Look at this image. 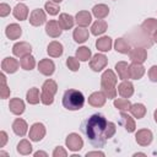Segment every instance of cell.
<instances>
[{
    "label": "cell",
    "mask_w": 157,
    "mask_h": 157,
    "mask_svg": "<svg viewBox=\"0 0 157 157\" xmlns=\"http://www.w3.org/2000/svg\"><path fill=\"white\" fill-rule=\"evenodd\" d=\"M82 131L94 147H103L115 134V124L108 121L102 114H93L82 123Z\"/></svg>",
    "instance_id": "6da1fadb"
},
{
    "label": "cell",
    "mask_w": 157,
    "mask_h": 157,
    "mask_svg": "<svg viewBox=\"0 0 157 157\" xmlns=\"http://www.w3.org/2000/svg\"><path fill=\"white\" fill-rule=\"evenodd\" d=\"M83 104H85V97H83L82 92L74 90V88L66 90L64 92L63 105L67 110H78L83 107Z\"/></svg>",
    "instance_id": "7a4b0ae2"
},
{
    "label": "cell",
    "mask_w": 157,
    "mask_h": 157,
    "mask_svg": "<svg viewBox=\"0 0 157 157\" xmlns=\"http://www.w3.org/2000/svg\"><path fill=\"white\" fill-rule=\"evenodd\" d=\"M115 85H117L115 74L110 69H107L101 76V87H102V91L107 98H115L117 97L118 90H117Z\"/></svg>",
    "instance_id": "3957f363"
},
{
    "label": "cell",
    "mask_w": 157,
    "mask_h": 157,
    "mask_svg": "<svg viewBox=\"0 0 157 157\" xmlns=\"http://www.w3.org/2000/svg\"><path fill=\"white\" fill-rule=\"evenodd\" d=\"M58 91V85L54 80L48 78L44 81L42 86V92H40V102L45 105H50L54 102V94Z\"/></svg>",
    "instance_id": "277c9868"
},
{
    "label": "cell",
    "mask_w": 157,
    "mask_h": 157,
    "mask_svg": "<svg viewBox=\"0 0 157 157\" xmlns=\"http://www.w3.org/2000/svg\"><path fill=\"white\" fill-rule=\"evenodd\" d=\"M65 144H66V147L70 150V151H80L82 147H83V140L81 139V136L76 132H71L66 136L65 139Z\"/></svg>",
    "instance_id": "5b68a950"
},
{
    "label": "cell",
    "mask_w": 157,
    "mask_h": 157,
    "mask_svg": "<svg viewBox=\"0 0 157 157\" xmlns=\"http://www.w3.org/2000/svg\"><path fill=\"white\" fill-rule=\"evenodd\" d=\"M45 136V126L42 123H34L29 129V139L32 141H40Z\"/></svg>",
    "instance_id": "8992f818"
},
{
    "label": "cell",
    "mask_w": 157,
    "mask_h": 157,
    "mask_svg": "<svg viewBox=\"0 0 157 157\" xmlns=\"http://www.w3.org/2000/svg\"><path fill=\"white\" fill-rule=\"evenodd\" d=\"M31 52H32V47L27 42H18V43L13 44V47H12L13 55L15 56H18V58L27 56V55L31 54Z\"/></svg>",
    "instance_id": "52a82bcc"
},
{
    "label": "cell",
    "mask_w": 157,
    "mask_h": 157,
    "mask_svg": "<svg viewBox=\"0 0 157 157\" xmlns=\"http://www.w3.org/2000/svg\"><path fill=\"white\" fill-rule=\"evenodd\" d=\"M107 63H108V59L104 54H96L90 61V67L93 71L98 72V71H102L107 66Z\"/></svg>",
    "instance_id": "ba28073f"
},
{
    "label": "cell",
    "mask_w": 157,
    "mask_h": 157,
    "mask_svg": "<svg viewBox=\"0 0 157 157\" xmlns=\"http://www.w3.org/2000/svg\"><path fill=\"white\" fill-rule=\"evenodd\" d=\"M152 139H153L152 131L148 129H141L135 135V140L140 146H148L152 142Z\"/></svg>",
    "instance_id": "9c48e42d"
},
{
    "label": "cell",
    "mask_w": 157,
    "mask_h": 157,
    "mask_svg": "<svg viewBox=\"0 0 157 157\" xmlns=\"http://www.w3.org/2000/svg\"><path fill=\"white\" fill-rule=\"evenodd\" d=\"M129 58L132 63H137V64H142L146 59H147V52L146 49L141 48V47H136L134 49H130L129 52Z\"/></svg>",
    "instance_id": "30bf717a"
},
{
    "label": "cell",
    "mask_w": 157,
    "mask_h": 157,
    "mask_svg": "<svg viewBox=\"0 0 157 157\" xmlns=\"http://www.w3.org/2000/svg\"><path fill=\"white\" fill-rule=\"evenodd\" d=\"M38 71L44 76H50L55 71V64L50 59H42L38 63Z\"/></svg>",
    "instance_id": "8fae6325"
},
{
    "label": "cell",
    "mask_w": 157,
    "mask_h": 157,
    "mask_svg": "<svg viewBox=\"0 0 157 157\" xmlns=\"http://www.w3.org/2000/svg\"><path fill=\"white\" fill-rule=\"evenodd\" d=\"M45 22V12L42 9H36L29 15V23L34 27L42 26Z\"/></svg>",
    "instance_id": "7c38bea8"
},
{
    "label": "cell",
    "mask_w": 157,
    "mask_h": 157,
    "mask_svg": "<svg viewBox=\"0 0 157 157\" xmlns=\"http://www.w3.org/2000/svg\"><path fill=\"white\" fill-rule=\"evenodd\" d=\"M45 32H47V34H48L49 37H52V38H58V37L61 34L63 29H61V27H60V25H59L58 21L50 20V21L47 22V25H45Z\"/></svg>",
    "instance_id": "4fadbf2b"
},
{
    "label": "cell",
    "mask_w": 157,
    "mask_h": 157,
    "mask_svg": "<svg viewBox=\"0 0 157 157\" xmlns=\"http://www.w3.org/2000/svg\"><path fill=\"white\" fill-rule=\"evenodd\" d=\"M1 69L4 72L7 74H13L18 70V61L15 58H5L1 63Z\"/></svg>",
    "instance_id": "5bb4252c"
},
{
    "label": "cell",
    "mask_w": 157,
    "mask_h": 157,
    "mask_svg": "<svg viewBox=\"0 0 157 157\" xmlns=\"http://www.w3.org/2000/svg\"><path fill=\"white\" fill-rule=\"evenodd\" d=\"M105 94L103 93V91H97V92H93L90 97H88V103L92 105V107H103L104 103H105Z\"/></svg>",
    "instance_id": "9a60e30c"
},
{
    "label": "cell",
    "mask_w": 157,
    "mask_h": 157,
    "mask_svg": "<svg viewBox=\"0 0 157 157\" xmlns=\"http://www.w3.org/2000/svg\"><path fill=\"white\" fill-rule=\"evenodd\" d=\"M118 92L119 94L123 97V98H129L134 94V85L128 81V80H124L119 86H118Z\"/></svg>",
    "instance_id": "2e32d148"
},
{
    "label": "cell",
    "mask_w": 157,
    "mask_h": 157,
    "mask_svg": "<svg viewBox=\"0 0 157 157\" xmlns=\"http://www.w3.org/2000/svg\"><path fill=\"white\" fill-rule=\"evenodd\" d=\"M63 52H64L63 44L60 42H56V40L50 42L49 45H48V48H47V53L52 58H59V56H61L63 55Z\"/></svg>",
    "instance_id": "e0dca14e"
},
{
    "label": "cell",
    "mask_w": 157,
    "mask_h": 157,
    "mask_svg": "<svg viewBox=\"0 0 157 157\" xmlns=\"http://www.w3.org/2000/svg\"><path fill=\"white\" fill-rule=\"evenodd\" d=\"M9 108H10V112L12 114H16V115H21L23 112H25V102L20 98H12L10 99V103H9Z\"/></svg>",
    "instance_id": "ac0fdd59"
},
{
    "label": "cell",
    "mask_w": 157,
    "mask_h": 157,
    "mask_svg": "<svg viewBox=\"0 0 157 157\" xmlns=\"http://www.w3.org/2000/svg\"><path fill=\"white\" fill-rule=\"evenodd\" d=\"M92 21V15L88 11H78L75 16V22L80 27H86L91 23Z\"/></svg>",
    "instance_id": "d6986e66"
},
{
    "label": "cell",
    "mask_w": 157,
    "mask_h": 157,
    "mask_svg": "<svg viewBox=\"0 0 157 157\" xmlns=\"http://www.w3.org/2000/svg\"><path fill=\"white\" fill-rule=\"evenodd\" d=\"M72 37L75 39L76 43H85L88 37H90V33H88V29L86 27H80L77 26L75 29H74V33H72Z\"/></svg>",
    "instance_id": "ffe728a7"
},
{
    "label": "cell",
    "mask_w": 157,
    "mask_h": 157,
    "mask_svg": "<svg viewBox=\"0 0 157 157\" xmlns=\"http://www.w3.org/2000/svg\"><path fill=\"white\" fill-rule=\"evenodd\" d=\"M129 64L126 61H119L115 64V71L119 76L120 80H128L130 78V72H129Z\"/></svg>",
    "instance_id": "44dd1931"
},
{
    "label": "cell",
    "mask_w": 157,
    "mask_h": 157,
    "mask_svg": "<svg viewBox=\"0 0 157 157\" xmlns=\"http://www.w3.org/2000/svg\"><path fill=\"white\" fill-rule=\"evenodd\" d=\"M27 129H28L27 123L23 119L17 118V119L13 120V123H12V130H13V132L17 136H25L26 132H27Z\"/></svg>",
    "instance_id": "7402d4cb"
},
{
    "label": "cell",
    "mask_w": 157,
    "mask_h": 157,
    "mask_svg": "<svg viewBox=\"0 0 157 157\" xmlns=\"http://www.w3.org/2000/svg\"><path fill=\"white\" fill-rule=\"evenodd\" d=\"M5 34L9 39H18L22 34V28L20 27V25L17 23H11L6 27L5 29Z\"/></svg>",
    "instance_id": "603a6c76"
},
{
    "label": "cell",
    "mask_w": 157,
    "mask_h": 157,
    "mask_svg": "<svg viewBox=\"0 0 157 157\" xmlns=\"http://www.w3.org/2000/svg\"><path fill=\"white\" fill-rule=\"evenodd\" d=\"M120 120H121V125L125 128V130L128 132H134L135 131V129H136L135 120L129 114H126L125 112H121L120 113Z\"/></svg>",
    "instance_id": "cb8c5ba5"
},
{
    "label": "cell",
    "mask_w": 157,
    "mask_h": 157,
    "mask_svg": "<svg viewBox=\"0 0 157 157\" xmlns=\"http://www.w3.org/2000/svg\"><path fill=\"white\" fill-rule=\"evenodd\" d=\"M129 72H130V78L134 80H139L144 76L145 74V67L142 64H137V63H132L129 66Z\"/></svg>",
    "instance_id": "d4e9b609"
},
{
    "label": "cell",
    "mask_w": 157,
    "mask_h": 157,
    "mask_svg": "<svg viewBox=\"0 0 157 157\" xmlns=\"http://www.w3.org/2000/svg\"><path fill=\"white\" fill-rule=\"evenodd\" d=\"M59 25L61 27V29H71L74 23H75V18L69 15V13H60L59 15Z\"/></svg>",
    "instance_id": "484cf974"
},
{
    "label": "cell",
    "mask_w": 157,
    "mask_h": 157,
    "mask_svg": "<svg viewBox=\"0 0 157 157\" xmlns=\"http://www.w3.org/2000/svg\"><path fill=\"white\" fill-rule=\"evenodd\" d=\"M12 13H13L15 18H17V20H20V21H23V20H26L27 16H28V7H27L25 4H21V2H20V4H17V5L13 7Z\"/></svg>",
    "instance_id": "4316f807"
},
{
    "label": "cell",
    "mask_w": 157,
    "mask_h": 157,
    "mask_svg": "<svg viewBox=\"0 0 157 157\" xmlns=\"http://www.w3.org/2000/svg\"><path fill=\"white\" fill-rule=\"evenodd\" d=\"M112 45H113L112 38L110 37H107V36L98 38L97 42H96V47L101 52H109L112 49Z\"/></svg>",
    "instance_id": "83f0119b"
},
{
    "label": "cell",
    "mask_w": 157,
    "mask_h": 157,
    "mask_svg": "<svg viewBox=\"0 0 157 157\" xmlns=\"http://www.w3.org/2000/svg\"><path fill=\"white\" fill-rule=\"evenodd\" d=\"M92 13H93V16H94L96 18L102 20V18H104V17L108 16V13H109V7H108L107 5H104V4L94 5L93 9H92Z\"/></svg>",
    "instance_id": "f1b7e54d"
},
{
    "label": "cell",
    "mask_w": 157,
    "mask_h": 157,
    "mask_svg": "<svg viewBox=\"0 0 157 157\" xmlns=\"http://www.w3.org/2000/svg\"><path fill=\"white\" fill-rule=\"evenodd\" d=\"M107 27H108V25H107L105 21H103V20H97V21L92 25V27H91V33L94 34V36L103 34V33L107 31Z\"/></svg>",
    "instance_id": "f546056e"
},
{
    "label": "cell",
    "mask_w": 157,
    "mask_h": 157,
    "mask_svg": "<svg viewBox=\"0 0 157 157\" xmlns=\"http://www.w3.org/2000/svg\"><path fill=\"white\" fill-rule=\"evenodd\" d=\"M26 99L29 104H37L40 101V96H39V90L37 87H32L27 91L26 93Z\"/></svg>",
    "instance_id": "4dcf8cb0"
},
{
    "label": "cell",
    "mask_w": 157,
    "mask_h": 157,
    "mask_svg": "<svg viewBox=\"0 0 157 157\" xmlns=\"http://www.w3.org/2000/svg\"><path fill=\"white\" fill-rule=\"evenodd\" d=\"M130 113L132 114V117H135L137 119H141L146 114V108H145V105L142 103H135V104H131Z\"/></svg>",
    "instance_id": "1f68e13d"
},
{
    "label": "cell",
    "mask_w": 157,
    "mask_h": 157,
    "mask_svg": "<svg viewBox=\"0 0 157 157\" xmlns=\"http://www.w3.org/2000/svg\"><path fill=\"white\" fill-rule=\"evenodd\" d=\"M114 48L120 54H128L130 52V49H131L130 45H129V43L124 38H118L115 40V43H114Z\"/></svg>",
    "instance_id": "d6a6232c"
},
{
    "label": "cell",
    "mask_w": 157,
    "mask_h": 157,
    "mask_svg": "<svg viewBox=\"0 0 157 157\" xmlns=\"http://www.w3.org/2000/svg\"><path fill=\"white\" fill-rule=\"evenodd\" d=\"M142 29L147 33V34H151V33H155V31L157 29V20L155 18H147L142 22L141 25Z\"/></svg>",
    "instance_id": "836d02e7"
},
{
    "label": "cell",
    "mask_w": 157,
    "mask_h": 157,
    "mask_svg": "<svg viewBox=\"0 0 157 157\" xmlns=\"http://www.w3.org/2000/svg\"><path fill=\"white\" fill-rule=\"evenodd\" d=\"M114 107L120 112H126V110H130L131 103L126 98H115L114 99Z\"/></svg>",
    "instance_id": "e575fe53"
},
{
    "label": "cell",
    "mask_w": 157,
    "mask_h": 157,
    "mask_svg": "<svg viewBox=\"0 0 157 157\" xmlns=\"http://www.w3.org/2000/svg\"><path fill=\"white\" fill-rule=\"evenodd\" d=\"M20 65H21V67H22L23 70H32V69L36 66V60H34V58L29 54V55H27V56L21 58Z\"/></svg>",
    "instance_id": "d590c367"
},
{
    "label": "cell",
    "mask_w": 157,
    "mask_h": 157,
    "mask_svg": "<svg viewBox=\"0 0 157 157\" xmlns=\"http://www.w3.org/2000/svg\"><path fill=\"white\" fill-rule=\"evenodd\" d=\"M17 152L20 155H29L32 152V145L28 140H21L17 144Z\"/></svg>",
    "instance_id": "8d00e7d4"
},
{
    "label": "cell",
    "mask_w": 157,
    "mask_h": 157,
    "mask_svg": "<svg viewBox=\"0 0 157 157\" xmlns=\"http://www.w3.org/2000/svg\"><path fill=\"white\" fill-rule=\"evenodd\" d=\"M91 49L87 48V47H80L77 50H76V58L81 61H87L88 59H91Z\"/></svg>",
    "instance_id": "74e56055"
},
{
    "label": "cell",
    "mask_w": 157,
    "mask_h": 157,
    "mask_svg": "<svg viewBox=\"0 0 157 157\" xmlns=\"http://www.w3.org/2000/svg\"><path fill=\"white\" fill-rule=\"evenodd\" d=\"M44 9H45V11H47L49 15H52V16L58 15V13H59V10H60L59 5H58L56 2H54V1H47L45 5H44Z\"/></svg>",
    "instance_id": "f35d334b"
},
{
    "label": "cell",
    "mask_w": 157,
    "mask_h": 157,
    "mask_svg": "<svg viewBox=\"0 0 157 157\" xmlns=\"http://www.w3.org/2000/svg\"><path fill=\"white\" fill-rule=\"evenodd\" d=\"M0 78H1L0 97H1L2 99H5V98H7V97L10 96V88H9V87H7V85H6V77H5V75H4V74H1V75H0Z\"/></svg>",
    "instance_id": "ab89813d"
},
{
    "label": "cell",
    "mask_w": 157,
    "mask_h": 157,
    "mask_svg": "<svg viewBox=\"0 0 157 157\" xmlns=\"http://www.w3.org/2000/svg\"><path fill=\"white\" fill-rule=\"evenodd\" d=\"M66 65L67 67L71 70V71H77L80 69V63H78V59L77 58H74V56H69L66 59Z\"/></svg>",
    "instance_id": "60d3db41"
},
{
    "label": "cell",
    "mask_w": 157,
    "mask_h": 157,
    "mask_svg": "<svg viewBox=\"0 0 157 157\" xmlns=\"http://www.w3.org/2000/svg\"><path fill=\"white\" fill-rule=\"evenodd\" d=\"M66 156H67V152H66V150L64 147L58 146L53 151V157H66Z\"/></svg>",
    "instance_id": "b9f144b4"
},
{
    "label": "cell",
    "mask_w": 157,
    "mask_h": 157,
    "mask_svg": "<svg viewBox=\"0 0 157 157\" xmlns=\"http://www.w3.org/2000/svg\"><path fill=\"white\" fill-rule=\"evenodd\" d=\"M148 77L152 82H157V65H153L148 70Z\"/></svg>",
    "instance_id": "7bdbcfd3"
},
{
    "label": "cell",
    "mask_w": 157,
    "mask_h": 157,
    "mask_svg": "<svg viewBox=\"0 0 157 157\" xmlns=\"http://www.w3.org/2000/svg\"><path fill=\"white\" fill-rule=\"evenodd\" d=\"M10 11H11V9L7 4H5V2L0 4V16L1 17H6L10 13Z\"/></svg>",
    "instance_id": "ee69618b"
},
{
    "label": "cell",
    "mask_w": 157,
    "mask_h": 157,
    "mask_svg": "<svg viewBox=\"0 0 157 157\" xmlns=\"http://www.w3.org/2000/svg\"><path fill=\"white\" fill-rule=\"evenodd\" d=\"M7 142V134L5 131H0V147H4Z\"/></svg>",
    "instance_id": "f6af8a7d"
},
{
    "label": "cell",
    "mask_w": 157,
    "mask_h": 157,
    "mask_svg": "<svg viewBox=\"0 0 157 157\" xmlns=\"http://www.w3.org/2000/svg\"><path fill=\"white\" fill-rule=\"evenodd\" d=\"M91 156H101V157H104V153L101 152V151H93V152H87L86 153V157H91Z\"/></svg>",
    "instance_id": "bcb514c9"
},
{
    "label": "cell",
    "mask_w": 157,
    "mask_h": 157,
    "mask_svg": "<svg viewBox=\"0 0 157 157\" xmlns=\"http://www.w3.org/2000/svg\"><path fill=\"white\" fill-rule=\"evenodd\" d=\"M34 156H36V157H38V156H44V157H47L48 155H47L45 152H43V151H38V152L34 153Z\"/></svg>",
    "instance_id": "7dc6e473"
},
{
    "label": "cell",
    "mask_w": 157,
    "mask_h": 157,
    "mask_svg": "<svg viewBox=\"0 0 157 157\" xmlns=\"http://www.w3.org/2000/svg\"><path fill=\"white\" fill-rule=\"evenodd\" d=\"M153 40L157 43V29L155 31V33H153Z\"/></svg>",
    "instance_id": "c3c4849f"
},
{
    "label": "cell",
    "mask_w": 157,
    "mask_h": 157,
    "mask_svg": "<svg viewBox=\"0 0 157 157\" xmlns=\"http://www.w3.org/2000/svg\"><path fill=\"white\" fill-rule=\"evenodd\" d=\"M153 118H155V121L157 123V109L155 110V113H153Z\"/></svg>",
    "instance_id": "681fc988"
},
{
    "label": "cell",
    "mask_w": 157,
    "mask_h": 157,
    "mask_svg": "<svg viewBox=\"0 0 157 157\" xmlns=\"http://www.w3.org/2000/svg\"><path fill=\"white\" fill-rule=\"evenodd\" d=\"M134 156H146V155H145V153H140V152H139V153H135Z\"/></svg>",
    "instance_id": "f907efd6"
},
{
    "label": "cell",
    "mask_w": 157,
    "mask_h": 157,
    "mask_svg": "<svg viewBox=\"0 0 157 157\" xmlns=\"http://www.w3.org/2000/svg\"><path fill=\"white\" fill-rule=\"evenodd\" d=\"M52 1H54V2H56V4H58V2H61L63 0H52Z\"/></svg>",
    "instance_id": "816d5d0a"
}]
</instances>
